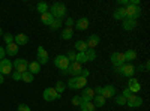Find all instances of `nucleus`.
Segmentation results:
<instances>
[{
  "label": "nucleus",
  "mask_w": 150,
  "mask_h": 111,
  "mask_svg": "<svg viewBox=\"0 0 150 111\" xmlns=\"http://www.w3.org/2000/svg\"><path fill=\"white\" fill-rule=\"evenodd\" d=\"M80 108H81V111H95V104L93 102H83L81 105H80Z\"/></svg>",
  "instance_id": "393cba45"
},
{
  "label": "nucleus",
  "mask_w": 150,
  "mask_h": 111,
  "mask_svg": "<svg viewBox=\"0 0 150 111\" xmlns=\"http://www.w3.org/2000/svg\"><path fill=\"white\" fill-rule=\"evenodd\" d=\"M75 62H77V63H80V65H83V63H87L86 53H77V54H75Z\"/></svg>",
  "instance_id": "a878e982"
},
{
  "label": "nucleus",
  "mask_w": 150,
  "mask_h": 111,
  "mask_svg": "<svg viewBox=\"0 0 150 111\" xmlns=\"http://www.w3.org/2000/svg\"><path fill=\"white\" fill-rule=\"evenodd\" d=\"M5 51H6L8 56H17V53H18V45H17L15 42L8 44L6 48H5Z\"/></svg>",
  "instance_id": "a211bd4d"
},
{
  "label": "nucleus",
  "mask_w": 150,
  "mask_h": 111,
  "mask_svg": "<svg viewBox=\"0 0 150 111\" xmlns=\"http://www.w3.org/2000/svg\"><path fill=\"white\" fill-rule=\"evenodd\" d=\"M6 56V51H5V48L3 47H0V60H3Z\"/></svg>",
  "instance_id": "a18cd8bd"
},
{
  "label": "nucleus",
  "mask_w": 150,
  "mask_h": 111,
  "mask_svg": "<svg viewBox=\"0 0 150 111\" xmlns=\"http://www.w3.org/2000/svg\"><path fill=\"white\" fill-rule=\"evenodd\" d=\"M68 87H69V89H72V90H78L77 77H74V78H71V80H69V83H68Z\"/></svg>",
  "instance_id": "72a5a7b5"
},
{
  "label": "nucleus",
  "mask_w": 150,
  "mask_h": 111,
  "mask_svg": "<svg viewBox=\"0 0 150 111\" xmlns=\"http://www.w3.org/2000/svg\"><path fill=\"white\" fill-rule=\"evenodd\" d=\"M12 80H15V81H18V80H21V74L15 71L14 74H12Z\"/></svg>",
  "instance_id": "37998d69"
},
{
  "label": "nucleus",
  "mask_w": 150,
  "mask_h": 111,
  "mask_svg": "<svg viewBox=\"0 0 150 111\" xmlns=\"http://www.w3.org/2000/svg\"><path fill=\"white\" fill-rule=\"evenodd\" d=\"M102 96L105 98V99H108V98H114L116 96L114 86H105V87H102Z\"/></svg>",
  "instance_id": "4468645a"
},
{
  "label": "nucleus",
  "mask_w": 150,
  "mask_h": 111,
  "mask_svg": "<svg viewBox=\"0 0 150 111\" xmlns=\"http://www.w3.org/2000/svg\"><path fill=\"white\" fill-rule=\"evenodd\" d=\"M93 90H95V95H102V87H96Z\"/></svg>",
  "instance_id": "49530a36"
},
{
  "label": "nucleus",
  "mask_w": 150,
  "mask_h": 111,
  "mask_svg": "<svg viewBox=\"0 0 150 111\" xmlns=\"http://www.w3.org/2000/svg\"><path fill=\"white\" fill-rule=\"evenodd\" d=\"M75 24V29H77V30H86L87 27H89V20H87L86 17H83V18H80L77 23H74Z\"/></svg>",
  "instance_id": "dca6fc26"
},
{
  "label": "nucleus",
  "mask_w": 150,
  "mask_h": 111,
  "mask_svg": "<svg viewBox=\"0 0 150 111\" xmlns=\"http://www.w3.org/2000/svg\"><path fill=\"white\" fill-rule=\"evenodd\" d=\"M59 98H60V95L56 92L54 87H47V89L44 90V99H45L47 102H53V101L59 99Z\"/></svg>",
  "instance_id": "39448f33"
},
{
  "label": "nucleus",
  "mask_w": 150,
  "mask_h": 111,
  "mask_svg": "<svg viewBox=\"0 0 150 111\" xmlns=\"http://www.w3.org/2000/svg\"><path fill=\"white\" fill-rule=\"evenodd\" d=\"M3 39H5L6 45H8V44H12V42H14V35H11V33H6V35H3Z\"/></svg>",
  "instance_id": "e433bc0d"
},
{
  "label": "nucleus",
  "mask_w": 150,
  "mask_h": 111,
  "mask_svg": "<svg viewBox=\"0 0 150 111\" xmlns=\"http://www.w3.org/2000/svg\"><path fill=\"white\" fill-rule=\"evenodd\" d=\"M12 72V63L8 60V59H3V60H0V74L5 77L8 75V74Z\"/></svg>",
  "instance_id": "1a4fd4ad"
},
{
  "label": "nucleus",
  "mask_w": 150,
  "mask_h": 111,
  "mask_svg": "<svg viewBox=\"0 0 150 111\" xmlns=\"http://www.w3.org/2000/svg\"><path fill=\"white\" fill-rule=\"evenodd\" d=\"M92 102L95 104V107H104V105H105V98H104L102 95H95V98H93Z\"/></svg>",
  "instance_id": "412c9836"
},
{
  "label": "nucleus",
  "mask_w": 150,
  "mask_h": 111,
  "mask_svg": "<svg viewBox=\"0 0 150 111\" xmlns=\"http://www.w3.org/2000/svg\"><path fill=\"white\" fill-rule=\"evenodd\" d=\"M27 69H29L30 74H33V75H35V74L41 72V65L38 63V62H32V63H29V68Z\"/></svg>",
  "instance_id": "4be33fe9"
},
{
  "label": "nucleus",
  "mask_w": 150,
  "mask_h": 111,
  "mask_svg": "<svg viewBox=\"0 0 150 111\" xmlns=\"http://www.w3.org/2000/svg\"><path fill=\"white\" fill-rule=\"evenodd\" d=\"M114 18L116 20H126V12H125V8H117L114 11Z\"/></svg>",
  "instance_id": "5701e85b"
},
{
  "label": "nucleus",
  "mask_w": 150,
  "mask_h": 111,
  "mask_svg": "<svg viewBox=\"0 0 150 111\" xmlns=\"http://www.w3.org/2000/svg\"><path fill=\"white\" fill-rule=\"evenodd\" d=\"M80 98H81V104L83 102H92L93 98H95V90L90 89V87H84V92Z\"/></svg>",
  "instance_id": "9d476101"
},
{
  "label": "nucleus",
  "mask_w": 150,
  "mask_h": 111,
  "mask_svg": "<svg viewBox=\"0 0 150 111\" xmlns=\"http://www.w3.org/2000/svg\"><path fill=\"white\" fill-rule=\"evenodd\" d=\"M65 24H66V27H68V29H72V26H74V20L69 17V18L66 20V23H65Z\"/></svg>",
  "instance_id": "c03bdc74"
},
{
  "label": "nucleus",
  "mask_w": 150,
  "mask_h": 111,
  "mask_svg": "<svg viewBox=\"0 0 150 111\" xmlns=\"http://www.w3.org/2000/svg\"><path fill=\"white\" fill-rule=\"evenodd\" d=\"M21 80H23L24 83H32V81H33V74H30L29 71L23 72V74H21Z\"/></svg>",
  "instance_id": "cd10ccee"
},
{
  "label": "nucleus",
  "mask_w": 150,
  "mask_h": 111,
  "mask_svg": "<svg viewBox=\"0 0 150 111\" xmlns=\"http://www.w3.org/2000/svg\"><path fill=\"white\" fill-rule=\"evenodd\" d=\"M128 89L131 90V93H138L140 90H141V84L138 83V80H137V78H129V86H128Z\"/></svg>",
  "instance_id": "ddd939ff"
},
{
  "label": "nucleus",
  "mask_w": 150,
  "mask_h": 111,
  "mask_svg": "<svg viewBox=\"0 0 150 111\" xmlns=\"http://www.w3.org/2000/svg\"><path fill=\"white\" fill-rule=\"evenodd\" d=\"M131 95H132V93H131V90H129L128 87H126V89H125V90H123V93H122V96L125 98V99H128V98H129Z\"/></svg>",
  "instance_id": "a19ab883"
},
{
  "label": "nucleus",
  "mask_w": 150,
  "mask_h": 111,
  "mask_svg": "<svg viewBox=\"0 0 150 111\" xmlns=\"http://www.w3.org/2000/svg\"><path fill=\"white\" fill-rule=\"evenodd\" d=\"M114 69H116V72L120 74V75L128 77V78H132L134 74H135V68H134V65H131V63H123L122 66L114 68Z\"/></svg>",
  "instance_id": "7ed1b4c3"
},
{
  "label": "nucleus",
  "mask_w": 150,
  "mask_h": 111,
  "mask_svg": "<svg viewBox=\"0 0 150 111\" xmlns=\"http://www.w3.org/2000/svg\"><path fill=\"white\" fill-rule=\"evenodd\" d=\"M149 68H150V62H146V65H144V69H146V71H149Z\"/></svg>",
  "instance_id": "de8ad7c7"
},
{
  "label": "nucleus",
  "mask_w": 150,
  "mask_h": 111,
  "mask_svg": "<svg viewBox=\"0 0 150 111\" xmlns=\"http://www.w3.org/2000/svg\"><path fill=\"white\" fill-rule=\"evenodd\" d=\"M3 81H5V77L2 75V74H0V84H3Z\"/></svg>",
  "instance_id": "09e8293b"
},
{
  "label": "nucleus",
  "mask_w": 150,
  "mask_h": 111,
  "mask_svg": "<svg viewBox=\"0 0 150 111\" xmlns=\"http://www.w3.org/2000/svg\"><path fill=\"white\" fill-rule=\"evenodd\" d=\"M74 36V32H72V29H63V32H62V38H63L65 41H69L71 38Z\"/></svg>",
  "instance_id": "bb28decb"
},
{
  "label": "nucleus",
  "mask_w": 150,
  "mask_h": 111,
  "mask_svg": "<svg viewBox=\"0 0 150 111\" xmlns=\"http://www.w3.org/2000/svg\"><path fill=\"white\" fill-rule=\"evenodd\" d=\"M122 27L125 29V30H134L135 27H137V21L135 20H123V24H122Z\"/></svg>",
  "instance_id": "6ab92c4d"
},
{
  "label": "nucleus",
  "mask_w": 150,
  "mask_h": 111,
  "mask_svg": "<svg viewBox=\"0 0 150 111\" xmlns=\"http://www.w3.org/2000/svg\"><path fill=\"white\" fill-rule=\"evenodd\" d=\"M54 89H56V92H57L59 95H60V93H63V92H65V89H66V83H63V81H57Z\"/></svg>",
  "instance_id": "7c9ffc66"
},
{
  "label": "nucleus",
  "mask_w": 150,
  "mask_h": 111,
  "mask_svg": "<svg viewBox=\"0 0 150 111\" xmlns=\"http://www.w3.org/2000/svg\"><path fill=\"white\" fill-rule=\"evenodd\" d=\"M125 60H135L137 59V53L134 50H128V51H125Z\"/></svg>",
  "instance_id": "2f4dec72"
},
{
  "label": "nucleus",
  "mask_w": 150,
  "mask_h": 111,
  "mask_svg": "<svg viewBox=\"0 0 150 111\" xmlns=\"http://www.w3.org/2000/svg\"><path fill=\"white\" fill-rule=\"evenodd\" d=\"M114 102L117 104V105H126V99L122 96V95H117V96H114Z\"/></svg>",
  "instance_id": "f704fd0d"
},
{
  "label": "nucleus",
  "mask_w": 150,
  "mask_h": 111,
  "mask_svg": "<svg viewBox=\"0 0 150 111\" xmlns=\"http://www.w3.org/2000/svg\"><path fill=\"white\" fill-rule=\"evenodd\" d=\"M72 105L80 107V105H81V98H80V96H74V98H72Z\"/></svg>",
  "instance_id": "4c0bfd02"
},
{
  "label": "nucleus",
  "mask_w": 150,
  "mask_h": 111,
  "mask_svg": "<svg viewBox=\"0 0 150 111\" xmlns=\"http://www.w3.org/2000/svg\"><path fill=\"white\" fill-rule=\"evenodd\" d=\"M47 62H48V53L45 51L44 47H38V63L45 65Z\"/></svg>",
  "instance_id": "f8f14e48"
},
{
  "label": "nucleus",
  "mask_w": 150,
  "mask_h": 111,
  "mask_svg": "<svg viewBox=\"0 0 150 111\" xmlns=\"http://www.w3.org/2000/svg\"><path fill=\"white\" fill-rule=\"evenodd\" d=\"M36 9H38V12H41V15H42L45 12H48V5L45 2H39L36 5Z\"/></svg>",
  "instance_id": "c85d7f7f"
},
{
  "label": "nucleus",
  "mask_w": 150,
  "mask_h": 111,
  "mask_svg": "<svg viewBox=\"0 0 150 111\" xmlns=\"http://www.w3.org/2000/svg\"><path fill=\"white\" fill-rule=\"evenodd\" d=\"M75 54H77L75 51H69V53L66 54V59L69 60V63H71V62H75Z\"/></svg>",
  "instance_id": "58836bf2"
},
{
  "label": "nucleus",
  "mask_w": 150,
  "mask_h": 111,
  "mask_svg": "<svg viewBox=\"0 0 150 111\" xmlns=\"http://www.w3.org/2000/svg\"><path fill=\"white\" fill-rule=\"evenodd\" d=\"M111 63L114 65V68H119L123 63H126V60H125V54L123 53H112L111 54Z\"/></svg>",
  "instance_id": "0eeeda50"
},
{
  "label": "nucleus",
  "mask_w": 150,
  "mask_h": 111,
  "mask_svg": "<svg viewBox=\"0 0 150 111\" xmlns=\"http://www.w3.org/2000/svg\"><path fill=\"white\" fill-rule=\"evenodd\" d=\"M3 35V32H2V29H0V36H2Z\"/></svg>",
  "instance_id": "8fccbe9b"
},
{
  "label": "nucleus",
  "mask_w": 150,
  "mask_h": 111,
  "mask_svg": "<svg viewBox=\"0 0 150 111\" xmlns=\"http://www.w3.org/2000/svg\"><path fill=\"white\" fill-rule=\"evenodd\" d=\"M99 41H101V39H99V36L98 35H90L89 36V39H87V48H92V50H95V47L99 44Z\"/></svg>",
  "instance_id": "f3484780"
},
{
  "label": "nucleus",
  "mask_w": 150,
  "mask_h": 111,
  "mask_svg": "<svg viewBox=\"0 0 150 111\" xmlns=\"http://www.w3.org/2000/svg\"><path fill=\"white\" fill-rule=\"evenodd\" d=\"M77 83H78V89L86 87V86H87V78H84V77H77Z\"/></svg>",
  "instance_id": "c9c22d12"
},
{
  "label": "nucleus",
  "mask_w": 150,
  "mask_h": 111,
  "mask_svg": "<svg viewBox=\"0 0 150 111\" xmlns=\"http://www.w3.org/2000/svg\"><path fill=\"white\" fill-rule=\"evenodd\" d=\"M12 68H15L17 72L23 74V72H26V71H27V68H29V62H27V60H24V59H18V60H15L14 63H12Z\"/></svg>",
  "instance_id": "423d86ee"
},
{
  "label": "nucleus",
  "mask_w": 150,
  "mask_h": 111,
  "mask_svg": "<svg viewBox=\"0 0 150 111\" xmlns=\"http://www.w3.org/2000/svg\"><path fill=\"white\" fill-rule=\"evenodd\" d=\"M75 50H77L78 53H86L87 51L86 41H77V42H75Z\"/></svg>",
  "instance_id": "b1692460"
},
{
  "label": "nucleus",
  "mask_w": 150,
  "mask_h": 111,
  "mask_svg": "<svg viewBox=\"0 0 150 111\" xmlns=\"http://www.w3.org/2000/svg\"><path fill=\"white\" fill-rule=\"evenodd\" d=\"M126 104H128V107H131V108H137V107H141L143 99H141V96H137V95L132 93L128 99H126Z\"/></svg>",
  "instance_id": "6e6552de"
},
{
  "label": "nucleus",
  "mask_w": 150,
  "mask_h": 111,
  "mask_svg": "<svg viewBox=\"0 0 150 111\" xmlns=\"http://www.w3.org/2000/svg\"><path fill=\"white\" fill-rule=\"evenodd\" d=\"M14 42L20 47V45H26L29 42V36L24 35V33H18L17 36H14Z\"/></svg>",
  "instance_id": "2eb2a0df"
},
{
  "label": "nucleus",
  "mask_w": 150,
  "mask_h": 111,
  "mask_svg": "<svg viewBox=\"0 0 150 111\" xmlns=\"http://www.w3.org/2000/svg\"><path fill=\"white\" fill-rule=\"evenodd\" d=\"M89 74H90L89 69H81V74H80L78 77H84V78H87V77H89Z\"/></svg>",
  "instance_id": "79ce46f5"
},
{
  "label": "nucleus",
  "mask_w": 150,
  "mask_h": 111,
  "mask_svg": "<svg viewBox=\"0 0 150 111\" xmlns=\"http://www.w3.org/2000/svg\"><path fill=\"white\" fill-rule=\"evenodd\" d=\"M54 66L59 68L62 72H63V71H66V69L69 68V60H68L66 56H63V54L56 56V59H54Z\"/></svg>",
  "instance_id": "20e7f679"
},
{
  "label": "nucleus",
  "mask_w": 150,
  "mask_h": 111,
  "mask_svg": "<svg viewBox=\"0 0 150 111\" xmlns=\"http://www.w3.org/2000/svg\"><path fill=\"white\" fill-rule=\"evenodd\" d=\"M81 65L80 63H77V62H71L69 63V68H68V74H71V75H74V77H78L80 74H81Z\"/></svg>",
  "instance_id": "9b49d317"
},
{
  "label": "nucleus",
  "mask_w": 150,
  "mask_h": 111,
  "mask_svg": "<svg viewBox=\"0 0 150 111\" xmlns=\"http://www.w3.org/2000/svg\"><path fill=\"white\" fill-rule=\"evenodd\" d=\"M18 111H30V108H29V105H26V104H20V105H18Z\"/></svg>",
  "instance_id": "ea45409f"
},
{
  "label": "nucleus",
  "mask_w": 150,
  "mask_h": 111,
  "mask_svg": "<svg viewBox=\"0 0 150 111\" xmlns=\"http://www.w3.org/2000/svg\"><path fill=\"white\" fill-rule=\"evenodd\" d=\"M62 24H63V23H62V20H57V18H54V20H53V23L50 24V29L57 30V29H60V27H62Z\"/></svg>",
  "instance_id": "473e14b6"
},
{
  "label": "nucleus",
  "mask_w": 150,
  "mask_h": 111,
  "mask_svg": "<svg viewBox=\"0 0 150 111\" xmlns=\"http://www.w3.org/2000/svg\"><path fill=\"white\" fill-rule=\"evenodd\" d=\"M86 59H87V62L95 60V59H96V51L92 50V48H87V51H86Z\"/></svg>",
  "instance_id": "c756f323"
},
{
  "label": "nucleus",
  "mask_w": 150,
  "mask_h": 111,
  "mask_svg": "<svg viewBox=\"0 0 150 111\" xmlns=\"http://www.w3.org/2000/svg\"><path fill=\"white\" fill-rule=\"evenodd\" d=\"M53 14V17L54 18H57V20H62L65 15H66V12H68V9H66V6L63 5V3H54L53 6H51V11H50Z\"/></svg>",
  "instance_id": "f257e3e1"
},
{
  "label": "nucleus",
  "mask_w": 150,
  "mask_h": 111,
  "mask_svg": "<svg viewBox=\"0 0 150 111\" xmlns=\"http://www.w3.org/2000/svg\"><path fill=\"white\" fill-rule=\"evenodd\" d=\"M125 12H126V18L128 20H135L138 18L141 15V8L140 6H137V5H128L126 8H125Z\"/></svg>",
  "instance_id": "f03ea898"
},
{
  "label": "nucleus",
  "mask_w": 150,
  "mask_h": 111,
  "mask_svg": "<svg viewBox=\"0 0 150 111\" xmlns=\"http://www.w3.org/2000/svg\"><path fill=\"white\" fill-rule=\"evenodd\" d=\"M53 20H54V17H53L51 12H45V14L41 15V21L45 24V26H50V24L53 23Z\"/></svg>",
  "instance_id": "aec40b11"
}]
</instances>
